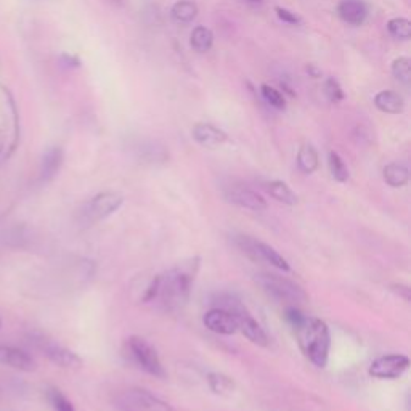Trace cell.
Segmentation results:
<instances>
[{
    "instance_id": "4dcf8cb0",
    "label": "cell",
    "mask_w": 411,
    "mask_h": 411,
    "mask_svg": "<svg viewBox=\"0 0 411 411\" xmlns=\"http://www.w3.org/2000/svg\"><path fill=\"white\" fill-rule=\"evenodd\" d=\"M275 12H277L278 18H280L281 21H285L288 24H292V26H296V24H301V18H299L296 13L289 12V10H286V8L275 7Z\"/></svg>"
},
{
    "instance_id": "ffe728a7",
    "label": "cell",
    "mask_w": 411,
    "mask_h": 411,
    "mask_svg": "<svg viewBox=\"0 0 411 411\" xmlns=\"http://www.w3.org/2000/svg\"><path fill=\"white\" fill-rule=\"evenodd\" d=\"M198 15V5L191 0H179L174 3V7L170 10V17L175 23L186 24L191 23Z\"/></svg>"
},
{
    "instance_id": "f546056e",
    "label": "cell",
    "mask_w": 411,
    "mask_h": 411,
    "mask_svg": "<svg viewBox=\"0 0 411 411\" xmlns=\"http://www.w3.org/2000/svg\"><path fill=\"white\" fill-rule=\"evenodd\" d=\"M323 90H324V95H326V98L331 101V103H339V101L344 100L342 87L334 78H328L324 80Z\"/></svg>"
},
{
    "instance_id": "f1b7e54d",
    "label": "cell",
    "mask_w": 411,
    "mask_h": 411,
    "mask_svg": "<svg viewBox=\"0 0 411 411\" xmlns=\"http://www.w3.org/2000/svg\"><path fill=\"white\" fill-rule=\"evenodd\" d=\"M261 94H262V98L265 100L268 105L273 106V108L285 110L286 101H285V96H283L280 90H277L275 87H272V85H268V84H262Z\"/></svg>"
},
{
    "instance_id": "e575fe53",
    "label": "cell",
    "mask_w": 411,
    "mask_h": 411,
    "mask_svg": "<svg viewBox=\"0 0 411 411\" xmlns=\"http://www.w3.org/2000/svg\"><path fill=\"white\" fill-rule=\"evenodd\" d=\"M247 2H251V3H262L263 0H247Z\"/></svg>"
},
{
    "instance_id": "8fae6325",
    "label": "cell",
    "mask_w": 411,
    "mask_h": 411,
    "mask_svg": "<svg viewBox=\"0 0 411 411\" xmlns=\"http://www.w3.org/2000/svg\"><path fill=\"white\" fill-rule=\"evenodd\" d=\"M204 326L212 333L217 334H225V336H230V334H235L238 331V320L233 313L223 311V308L214 307L211 308L209 312L206 313L204 318Z\"/></svg>"
},
{
    "instance_id": "8d00e7d4",
    "label": "cell",
    "mask_w": 411,
    "mask_h": 411,
    "mask_svg": "<svg viewBox=\"0 0 411 411\" xmlns=\"http://www.w3.org/2000/svg\"><path fill=\"white\" fill-rule=\"evenodd\" d=\"M0 328H2V322H0Z\"/></svg>"
},
{
    "instance_id": "83f0119b",
    "label": "cell",
    "mask_w": 411,
    "mask_h": 411,
    "mask_svg": "<svg viewBox=\"0 0 411 411\" xmlns=\"http://www.w3.org/2000/svg\"><path fill=\"white\" fill-rule=\"evenodd\" d=\"M392 76L399 82L410 84L411 80V60L408 57H399L392 63Z\"/></svg>"
},
{
    "instance_id": "ac0fdd59",
    "label": "cell",
    "mask_w": 411,
    "mask_h": 411,
    "mask_svg": "<svg viewBox=\"0 0 411 411\" xmlns=\"http://www.w3.org/2000/svg\"><path fill=\"white\" fill-rule=\"evenodd\" d=\"M374 105L379 111L387 114H399L402 113L405 108V101L402 95L397 92H392V90H383L376 96H374Z\"/></svg>"
},
{
    "instance_id": "d6a6232c",
    "label": "cell",
    "mask_w": 411,
    "mask_h": 411,
    "mask_svg": "<svg viewBox=\"0 0 411 411\" xmlns=\"http://www.w3.org/2000/svg\"><path fill=\"white\" fill-rule=\"evenodd\" d=\"M307 71H308V73H311V74L313 76V78H318V76L322 74V73H320V71H317L315 68H313L312 64H308V66H307Z\"/></svg>"
},
{
    "instance_id": "44dd1931",
    "label": "cell",
    "mask_w": 411,
    "mask_h": 411,
    "mask_svg": "<svg viewBox=\"0 0 411 411\" xmlns=\"http://www.w3.org/2000/svg\"><path fill=\"white\" fill-rule=\"evenodd\" d=\"M297 164H299V169L306 172V174H312V172H315L318 169V164H320L318 153L311 143H306L301 146V150H299L297 153Z\"/></svg>"
},
{
    "instance_id": "9c48e42d",
    "label": "cell",
    "mask_w": 411,
    "mask_h": 411,
    "mask_svg": "<svg viewBox=\"0 0 411 411\" xmlns=\"http://www.w3.org/2000/svg\"><path fill=\"white\" fill-rule=\"evenodd\" d=\"M124 198L116 191H105L96 195L92 201L82 209V219L85 223H94L96 220L106 219L123 206Z\"/></svg>"
},
{
    "instance_id": "d590c367",
    "label": "cell",
    "mask_w": 411,
    "mask_h": 411,
    "mask_svg": "<svg viewBox=\"0 0 411 411\" xmlns=\"http://www.w3.org/2000/svg\"><path fill=\"white\" fill-rule=\"evenodd\" d=\"M0 397H2V387H0Z\"/></svg>"
},
{
    "instance_id": "603a6c76",
    "label": "cell",
    "mask_w": 411,
    "mask_h": 411,
    "mask_svg": "<svg viewBox=\"0 0 411 411\" xmlns=\"http://www.w3.org/2000/svg\"><path fill=\"white\" fill-rule=\"evenodd\" d=\"M268 193H270V196L275 198L277 201L283 202V204H288V206H294L297 204V196L296 193H294L289 186L285 184V182L281 180H273L268 184L267 186Z\"/></svg>"
},
{
    "instance_id": "8992f818",
    "label": "cell",
    "mask_w": 411,
    "mask_h": 411,
    "mask_svg": "<svg viewBox=\"0 0 411 411\" xmlns=\"http://www.w3.org/2000/svg\"><path fill=\"white\" fill-rule=\"evenodd\" d=\"M31 342L34 347L42 352L44 357H47L53 365L66 369H78L82 367V358L73 350L62 346V344L55 342L53 339H49L42 334H34L31 336Z\"/></svg>"
},
{
    "instance_id": "5bb4252c",
    "label": "cell",
    "mask_w": 411,
    "mask_h": 411,
    "mask_svg": "<svg viewBox=\"0 0 411 411\" xmlns=\"http://www.w3.org/2000/svg\"><path fill=\"white\" fill-rule=\"evenodd\" d=\"M191 135H193V139L198 141V143L206 146V148H217V146L223 145L228 140L225 132L217 129L216 125L206 124V123H200V124L193 125Z\"/></svg>"
},
{
    "instance_id": "1f68e13d",
    "label": "cell",
    "mask_w": 411,
    "mask_h": 411,
    "mask_svg": "<svg viewBox=\"0 0 411 411\" xmlns=\"http://www.w3.org/2000/svg\"><path fill=\"white\" fill-rule=\"evenodd\" d=\"M62 63L66 66V68H79L80 66V62H79V58L78 57H74V55H68V53H64V55H62Z\"/></svg>"
},
{
    "instance_id": "d4e9b609",
    "label": "cell",
    "mask_w": 411,
    "mask_h": 411,
    "mask_svg": "<svg viewBox=\"0 0 411 411\" xmlns=\"http://www.w3.org/2000/svg\"><path fill=\"white\" fill-rule=\"evenodd\" d=\"M45 395H47L50 407H52L55 411H76L74 405L71 403V400L66 397L60 389L49 387Z\"/></svg>"
},
{
    "instance_id": "d6986e66",
    "label": "cell",
    "mask_w": 411,
    "mask_h": 411,
    "mask_svg": "<svg viewBox=\"0 0 411 411\" xmlns=\"http://www.w3.org/2000/svg\"><path fill=\"white\" fill-rule=\"evenodd\" d=\"M383 177H384L385 184L394 186V189H399V186H403L408 184L410 172L403 164L392 162V164H387L384 167Z\"/></svg>"
},
{
    "instance_id": "836d02e7",
    "label": "cell",
    "mask_w": 411,
    "mask_h": 411,
    "mask_svg": "<svg viewBox=\"0 0 411 411\" xmlns=\"http://www.w3.org/2000/svg\"><path fill=\"white\" fill-rule=\"evenodd\" d=\"M108 2H111L113 5H118V7H119V5L124 3V0H108Z\"/></svg>"
},
{
    "instance_id": "52a82bcc",
    "label": "cell",
    "mask_w": 411,
    "mask_h": 411,
    "mask_svg": "<svg viewBox=\"0 0 411 411\" xmlns=\"http://www.w3.org/2000/svg\"><path fill=\"white\" fill-rule=\"evenodd\" d=\"M118 407L123 411H172L164 400L145 389H129L119 395Z\"/></svg>"
},
{
    "instance_id": "277c9868",
    "label": "cell",
    "mask_w": 411,
    "mask_h": 411,
    "mask_svg": "<svg viewBox=\"0 0 411 411\" xmlns=\"http://www.w3.org/2000/svg\"><path fill=\"white\" fill-rule=\"evenodd\" d=\"M256 280L263 291L277 301L289 304H301L307 301V294L304 292V289L285 277L275 275V273H262Z\"/></svg>"
},
{
    "instance_id": "3957f363",
    "label": "cell",
    "mask_w": 411,
    "mask_h": 411,
    "mask_svg": "<svg viewBox=\"0 0 411 411\" xmlns=\"http://www.w3.org/2000/svg\"><path fill=\"white\" fill-rule=\"evenodd\" d=\"M19 143V113L10 90L0 84V161H7Z\"/></svg>"
},
{
    "instance_id": "e0dca14e",
    "label": "cell",
    "mask_w": 411,
    "mask_h": 411,
    "mask_svg": "<svg viewBox=\"0 0 411 411\" xmlns=\"http://www.w3.org/2000/svg\"><path fill=\"white\" fill-rule=\"evenodd\" d=\"M64 155L63 150L60 146H50L42 156V162H40V180L50 182L55 175L58 174V170L62 169Z\"/></svg>"
},
{
    "instance_id": "cb8c5ba5",
    "label": "cell",
    "mask_w": 411,
    "mask_h": 411,
    "mask_svg": "<svg viewBox=\"0 0 411 411\" xmlns=\"http://www.w3.org/2000/svg\"><path fill=\"white\" fill-rule=\"evenodd\" d=\"M207 383H209V387L212 392L219 395L230 394L233 392V389H235V383H233V379H230L222 373H211L209 376H207Z\"/></svg>"
},
{
    "instance_id": "9a60e30c",
    "label": "cell",
    "mask_w": 411,
    "mask_h": 411,
    "mask_svg": "<svg viewBox=\"0 0 411 411\" xmlns=\"http://www.w3.org/2000/svg\"><path fill=\"white\" fill-rule=\"evenodd\" d=\"M338 13L342 21L352 26H360L368 17V7L363 0H341L338 5Z\"/></svg>"
},
{
    "instance_id": "7a4b0ae2",
    "label": "cell",
    "mask_w": 411,
    "mask_h": 411,
    "mask_svg": "<svg viewBox=\"0 0 411 411\" xmlns=\"http://www.w3.org/2000/svg\"><path fill=\"white\" fill-rule=\"evenodd\" d=\"M285 317L289 326L296 333L299 346H301L308 360L318 368L326 367L329 346H331L328 324L320 318L304 315L296 307L286 308Z\"/></svg>"
},
{
    "instance_id": "7c38bea8",
    "label": "cell",
    "mask_w": 411,
    "mask_h": 411,
    "mask_svg": "<svg viewBox=\"0 0 411 411\" xmlns=\"http://www.w3.org/2000/svg\"><path fill=\"white\" fill-rule=\"evenodd\" d=\"M225 196L228 201L233 202V204L245 207V209H251L256 212L267 209V201L263 200L257 191L246 189V186H241V185L228 186V190L225 191Z\"/></svg>"
},
{
    "instance_id": "5b68a950",
    "label": "cell",
    "mask_w": 411,
    "mask_h": 411,
    "mask_svg": "<svg viewBox=\"0 0 411 411\" xmlns=\"http://www.w3.org/2000/svg\"><path fill=\"white\" fill-rule=\"evenodd\" d=\"M127 352H129L132 362L145 373L155 378H166V369L162 367L158 352L145 339L137 336L130 338L127 341Z\"/></svg>"
},
{
    "instance_id": "6da1fadb",
    "label": "cell",
    "mask_w": 411,
    "mask_h": 411,
    "mask_svg": "<svg viewBox=\"0 0 411 411\" xmlns=\"http://www.w3.org/2000/svg\"><path fill=\"white\" fill-rule=\"evenodd\" d=\"M195 270L191 265H182L167 270L151 281L143 302L164 312H179L190 299Z\"/></svg>"
},
{
    "instance_id": "484cf974",
    "label": "cell",
    "mask_w": 411,
    "mask_h": 411,
    "mask_svg": "<svg viewBox=\"0 0 411 411\" xmlns=\"http://www.w3.org/2000/svg\"><path fill=\"white\" fill-rule=\"evenodd\" d=\"M328 166H329V170H331V175L334 177V180L341 182V184L342 182H347L349 169L346 162L342 161V158L336 153V151H331V153L328 155Z\"/></svg>"
},
{
    "instance_id": "2e32d148",
    "label": "cell",
    "mask_w": 411,
    "mask_h": 411,
    "mask_svg": "<svg viewBox=\"0 0 411 411\" xmlns=\"http://www.w3.org/2000/svg\"><path fill=\"white\" fill-rule=\"evenodd\" d=\"M238 320V329H241L243 334L250 339L252 344H257V346L265 347L268 344V338L265 331H263L261 324H259L256 320L251 317V313L245 311L236 315Z\"/></svg>"
},
{
    "instance_id": "4fadbf2b",
    "label": "cell",
    "mask_w": 411,
    "mask_h": 411,
    "mask_svg": "<svg viewBox=\"0 0 411 411\" xmlns=\"http://www.w3.org/2000/svg\"><path fill=\"white\" fill-rule=\"evenodd\" d=\"M0 365L24 373H31L35 369V362L31 355L12 346H0Z\"/></svg>"
},
{
    "instance_id": "ba28073f",
    "label": "cell",
    "mask_w": 411,
    "mask_h": 411,
    "mask_svg": "<svg viewBox=\"0 0 411 411\" xmlns=\"http://www.w3.org/2000/svg\"><path fill=\"white\" fill-rule=\"evenodd\" d=\"M236 245L240 246V250L245 252L246 256H250L252 261H263L283 272L291 270V267H289L286 259L280 256V254L273 250L272 246L265 245V243L256 241L250 236H240L236 240Z\"/></svg>"
},
{
    "instance_id": "4316f807",
    "label": "cell",
    "mask_w": 411,
    "mask_h": 411,
    "mask_svg": "<svg viewBox=\"0 0 411 411\" xmlns=\"http://www.w3.org/2000/svg\"><path fill=\"white\" fill-rule=\"evenodd\" d=\"M387 31L395 39L408 40L411 37V23L407 18H392L387 23Z\"/></svg>"
},
{
    "instance_id": "7402d4cb",
    "label": "cell",
    "mask_w": 411,
    "mask_h": 411,
    "mask_svg": "<svg viewBox=\"0 0 411 411\" xmlns=\"http://www.w3.org/2000/svg\"><path fill=\"white\" fill-rule=\"evenodd\" d=\"M190 44L193 50H196V52H209L212 49V44H214V34H212L211 29H207L206 26H198L193 29Z\"/></svg>"
},
{
    "instance_id": "30bf717a",
    "label": "cell",
    "mask_w": 411,
    "mask_h": 411,
    "mask_svg": "<svg viewBox=\"0 0 411 411\" xmlns=\"http://www.w3.org/2000/svg\"><path fill=\"white\" fill-rule=\"evenodd\" d=\"M410 368V358L402 353L383 355L369 367V374L376 379H397Z\"/></svg>"
}]
</instances>
